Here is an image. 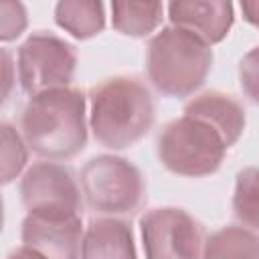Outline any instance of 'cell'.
<instances>
[{
  "label": "cell",
  "mask_w": 259,
  "mask_h": 259,
  "mask_svg": "<svg viewBox=\"0 0 259 259\" xmlns=\"http://www.w3.org/2000/svg\"><path fill=\"white\" fill-rule=\"evenodd\" d=\"M85 107V93L75 87L51 89L30 97L20 115L26 148L51 162L81 154L87 146Z\"/></svg>",
  "instance_id": "6da1fadb"
},
{
  "label": "cell",
  "mask_w": 259,
  "mask_h": 259,
  "mask_svg": "<svg viewBox=\"0 0 259 259\" xmlns=\"http://www.w3.org/2000/svg\"><path fill=\"white\" fill-rule=\"evenodd\" d=\"M89 127L93 138L109 150L134 146L152 130L156 119L150 89L130 75H115L99 81L89 93Z\"/></svg>",
  "instance_id": "7a4b0ae2"
},
{
  "label": "cell",
  "mask_w": 259,
  "mask_h": 259,
  "mask_svg": "<svg viewBox=\"0 0 259 259\" xmlns=\"http://www.w3.org/2000/svg\"><path fill=\"white\" fill-rule=\"evenodd\" d=\"M212 69V49L178 26L158 30L146 53L150 83L166 97L184 99L198 91Z\"/></svg>",
  "instance_id": "3957f363"
},
{
  "label": "cell",
  "mask_w": 259,
  "mask_h": 259,
  "mask_svg": "<svg viewBox=\"0 0 259 259\" xmlns=\"http://www.w3.org/2000/svg\"><path fill=\"white\" fill-rule=\"evenodd\" d=\"M156 150L166 170L178 176L200 178L221 168L229 148L208 123L180 115L162 127Z\"/></svg>",
  "instance_id": "277c9868"
},
{
  "label": "cell",
  "mask_w": 259,
  "mask_h": 259,
  "mask_svg": "<svg viewBox=\"0 0 259 259\" xmlns=\"http://www.w3.org/2000/svg\"><path fill=\"white\" fill-rule=\"evenodd\" d=\"M79 180L87 206L107 217L134 214L146 198V182L140 168L121 156H93L81 168Z\"/></svg>",
  "instance_id": "5b68a950"
},
{
  "label": "cell",
  "mask_w": 259,
  "mask_h": 259,
  "mask_svg": "<svg viewBox=\"0 0 259 259\" xmlns=\"http://www.w3.org/2000/svg\"><path fill=\"white\" fill-rule=\"evenodd\" d=\"M75 69L77 49L53 32H32L18 49V83L28 97L51 89L71 87Z\"/></svg>",
  "instance_id": "8992f818"
},
{
  "label": "cell",
  "mask_w": 259,
  "mask_h": 259,
  "mask_svg": "<svg viewBox=\"0 0 259 259\" xmlns=\"http://www.w3.org/2000/svg\"><path fill=\"white\" fill-rule=\"evenodd\" d=\"M146 259H200L204 231L184 208L158 206L140 217Z\"/></svg>",
  "instance_id": "52a82bcc"
},
{
  "label": "cell",
  "mask_w": 259,
  "mask_h": 259,
  "mask_svg": "<svg viewBox=\"0 0 259 259\" xmlns=\"http://www.w3.org/2000/svg\"><path fill=\"white\" fill-rule=\"evenodd\" d=\"M83 219L75 210H28L20 239L47 259H81Z\"/></svg>",
  "instance_id": "ba28073f"
},
{
  "label": "cell",
  "mask_w": 259,
  "mask_h": 259,
  "mask_svg": "<svg viewBox=\"0 0 259 259\" xmlns=\"http://www.w3.org/2000/svg\"><path fill=\"white\" fill-rule=\"evenodd\" d=\"M20 198L26 210L81 212L83 196L73 170L59 162H36L20 178Z\"/></svg>",
  "instance_id": "9c48e42d"
},
{
  "label": "cell",
  "mask_w": 259,
  "mask_h": 259,
  "mask_svg": "<svg viewBox=\"0 0 259 259\" xmlns=\"http://www.w3.org/2000/svg\"><path fill=\"white\" fill-rule=\"evenodd\" d=\"M166 10L172 26L192 32L208 47L225 40L235 22L233 4L223 0H178Z\"/></svg>",
  "instance_id": "30bf717a"
},
{
  "label": "cell",
  "mask_w": 259,
  "mask_h": 259,
  "mask_svg": "<svg viewBox=\"0 0 259 259\" xmlns=\"http://www.w3.org/2000/svg\"><path fill=\"white\" fill-rule=\"evenodd\" d=\"M184 115L208 123L225 142L227 148L235 146L245 132L247 115L241 101L221 91H208L192 97L184 105Z\"/></svg>",
  "instance_id": "8fae6325"
},
{
  "label": "cell",
  "mask_w": 259,
  "mask_h": 259,
  "mask_svg": "<svg viewBox=\"0 0 259 259\" xmlns=\"http://www.w3.org/2000/svg\"><path fill=\"white\" fill-rule=\"evenodd\" d=\"M81 259H138L132 225L117 217L93 219L83 231Z\"/></svg>",
  "instance_id": "7c38bea8"
},
{
  "label": "cell",
  "mask_w": 259,
  "mask_h": 259,
  "mask_svg": "<svg viewBox=\"0 0 259 259\" xmlns=\"http://www.w3.org/2000/svg\"><path fill=\"white\" fill-rule=\"evenodd\" d=\"M59 28L79 40H87L105 28V4L95 0H63L55 6Z\"/></svg>",
  "instance_id": "4fadbf2b"
},
{
  "label": "cell",
  "mask_w": 259,
  "mask_h": 259,
  "mask_svg": "<svg viewBox=\"0 0 259 259\" xmlns=\"http://www.w3.org/2000/svg\"><path fill=\"white\" fill-rule=\"evenodd\" d=\"M200 259H259L257 233L243 225L223 227L204 239Z\"/></svg>",
  "instance_id": "5bb4252c"
},
{
  "label": "cell",
  "mask_w": 259,
  "mask_h": 259,
  "mask_svg": "<svg viewBox=\"0 0 259 259\" xmlns=\"http://www.w3.org/2000/svg\"><path fill=\"white\" fill-rule=\"evenodd\" d=\"M164 18L162 2H113L111 4V26L134 38L152 34Z\"/></svg>",
  "instance_id": "9a60e30c"
},
{
  "label": "cell",
  "mask_w": 259,
  "mask_h": 259,
  "mask_svg": "<svg viewBox=\"0 0 259 259\" xmlns=\"http://www.w3.org/2000/svg\"><path fill=\"white\" fill-rule=\"evenodd\" d=\"M28 162L22 134L8 121H0V186L16 180Z\"/></svg>",
  "instance_id": "2e32d148"
},
{
  "label": "cell",
  "mask_w": 259,
  "mask_h": 259,
  "mask_svg": "<svg viewBox=\"0 0 259 259\" xmlns=\"http://www.w3.org/2000/svg\"><path fill=\"white\" fill-rule=\"evenodd\" d=\"M233 212L247 229H257V170L253 166L239 172L233 194Z\"/></svg>",
  "instance_id": "e0dca14e"
},
{
  "label": "cell",
  "mask_w": 259,
  "mask_h": 259,
  "mask_svg": "<svg viewBox=\"0 0 259 259\" xmlns=\"http://www.w3.org/2000/svg\"><path fill=\"white\" fill-rule=\"evenodd\" d=\"M28 26V14L22 2L0 0V40H16Z\"/></svg>",
  "instance_id": "ac0fdd59"
},
{
  "label": "cell",
  "mask_w": 259,
  "mask_h": 259,
  "mask_svg": "<svg viewBox=\"0 0 259 259\" xmlns=\"http://www.w3.org/2000/svg\"><path fill=\"white\" fill-rule=\"evenodd\" d=\"M16 85V67L10 51L0 47V109L10 101Z\"/></svg>",
  "instance_id": "d6986e66"
},
{
  "label": "cell",
  "mask_w": 259,
  "mask_h": 259,
  "mask_svg": "<svg viewBox=\"0 0 259 259\" xmlns=\"http://www.w3.org/2000/svg\"><path fill=\"white\" fill-rule=\"evenodd\" d=\"M255 55L257 51L253 49L243 61H241V85H247L249 83V97L255 101Z\"/></svg>",
  "instance_id": "ffe728a7"
},
{
  "label": "cell",
  "mask_w": 259,
  "mask_h": 259,
  "mask_svg": "<svg viewBox=\"0 0 259 259\" xmlns=\"http://www.w3.org/2000/svg\"><path fill=\"white\" fill-rule=\"evenodd\" d=\"M6 259H47V257H42L40 253H36L34 249H30V247H26V245H22V247L14 249Z\"/></svg>",
  "instance_id": "44dd1931"
},
{
  "label": "cell",
  "mask_w": 259,
  "mask_h": 259,
  "mask_svg": "<svg viewBox=\"0 0 259 259\" xmlns=\"http://www.w3.org/2000/svg\"><path fill=\"white\" fill-rule=\"evenodd\" d=\"M2 229H4V200L0 196V233H2Z\"/></svg>",
  "instance_id": "7402d4cb"
}]
</instances>
